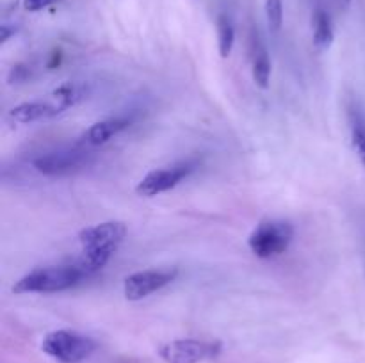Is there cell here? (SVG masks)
Returning <instances> with one entry per match:
<instances>
[{
  "label": "cell",
  "mask_w": 365,
  "mask_h": 363,
  "mask_svg": "<svg viewBox=\"0 0 365 363\" xmlns=\"http://www.w3.org/2000/svg\"><path fill=\"white\" fill-rule=\"evenodd\" d=\"M125 237H127V226L120 221H106L84 228L78 233V242L82 246V260L78 263L89 274L96 273L107 265Z\"/></svg>",
  "instance_id": "1"
},
{
  "label": "cell",
  "mask_w": 365,
  "mask_h": 363,
  "mask_svg": "<svg viewBox=\"0 0 365 363\" xmlns=\"http://www.w3.org/2000/svg\"><path fill=\"white\" fill-rule=\"evenodd\" d=\"M89 276L81 263L36 267L13 285L14 294H53L77 287Z\"/></svg>",
  "instance_id": "2"
},
{
  "label": "cell",
  "mask_w": 365,
  "mask_h": 363,
  "mask_svg": "<svg viewBox=\"0 0 365 363\" xmlns=\"http://www.w3.org/2000/svg\"><path fill=\"white\" fill-rule=\"evenodd\" d=\"M294 226L285 219H267L257 224L248 237V248L257 258H274L284 255L292 244Z\"/></svg>",
  "instance_id": "3"
},
{
  "label": "cell",
  "mask_w": 365,
  "mask_h": 363,
  "mask_svg": "<svg viewBox=\"0 0 365 363\" xmlns=\"http://www.w3.org/2000/svg\"><path fill=\"white\" fill-rule=\"evenodd\" d=\"M41 349L59 363H81L96 351V342L77 331L57 330L43 338Z\"/></svg>",
  "instance_id": "4"
},
{
  "label": "cell",
  "mask_w": 365,
  "mask_h": 363,
  "mask_svg": "<svg viewBox=\"0 0 365 363\" xmlns=\"http://www.w3.org/2000/svg\"><path fill=\"white\" fill-rule=\"evenodd\" d=\"M91 160V152L86 148H59L38 155L32 160V166L43 177H64L84 169Z\"/></svg>",
  "instance_id": "5"
},
{
  "label": "cell",
  "mask_w": 365,
  "mask_h": 363,
  "mask_svg": "<svg viewBox=\"0 0 365 363\" xmlns=\"http://www.w3.org/2000/svg\"><path fill=\"white\" fill-rule=\"evenodd\" d=\"M196 167H198L196 160H182V162L171 164V166L157 167V169L148 171L139 180V184L135 185V192L143 198H153V196L163 194L182 184Z\"/></svg>",
  "instance_id": "6"
},
{
  "label": "cell",
  "mask_w": 365,
  "mask_h": 363,
  "mask_svg": "<svg viewBox=\"0 0 365 363\" xmlns=\"http://www.w3.org/2000/svg\"><path fill=\"white\" fill-rule=\"evenodd\" d=\"M221 342L178 338L160 345L159 356L166 363H202L220 356Z\"/></svg>",
  "instance_id": "7"
},
{
  "label": "cell",
  "mask_w": 365,
  "mask_h": 363,
  "mask_svg": "<svg viewBox=\"0 0 365 363\" xmlns=\"http://www.w3.org/2000/svg\"><path fill=\"white\" fill-rule=\"evenodd\" d=\"M178 276L177 267L171 269H146L130 274L123 283V294L128 301H141L153 292L173 283Z\"/></svg>",
  "instance_id": "8"
},
{
  "label": "cell",
  "mask_w": 365,
  "mask_h": 363,
  "mask_svg": "<svg viewBox=\"0 0 365 363\" xmlns=\"http://www.w3.org/2000/svg\"><path fill=\"white\" fill-rule=\"evenodd\" d=\"M132 123V117L127 116H116V117H107V120L96 121L93 123L88 130L82 135V144L84 146H100L106 144L107 141L114 137V135L121 134L127 130Z\"/></svg>",
  "instance_id": "9"
},
{
  "label": "cell",
  "mask_w": 365,
  "mask_h": 363,
  "mask_svg": "<svg viewBox=\"0 0 365 363\" xmlns=\"http://www.w3.org/2000/svg\"><path fill=\"white\" fill-rule=\"evenodd\" d=\"M59 112H63L57 103H48V102H24L14 105L9 110L11 120L16 121L20 125L34 123V121L48 120V117L57 116Z\"/></svg>",
  "instance_id": "10"
},
{
  "label": "cell",
  "mask_w": 365,
  "mask_h": 363,
  "mask_svg": "<svg viewBox=\"0 0 365 363\" xmlns=\"http://www.w3.org/2000/svg\"><path fill=\"white\" fill-rule=\"evenodd\" d=\"M250 57H252V75L255 84L260 89L269 88L271 82V59L267 48L264 46L262 39L259 34L253 32L252 41H250Z\"/></svg>",
  "instance_id": "11"
},
{
  "label": "cell",
  "mask_w": 365,
  "mask_h": 363,
  "mask_svg": "<svg viewBox=\"0 0 365 363\" xmlns=\"http://www.w3.org/2000/svg\"><path fill=\"white\" fill-rule=\"evenodd\" d=\"M312 39L314 46L321 52L330 48L334 45L335 39V28H334V20H331L330 14L324 9H316L312 14Z\"/></svg>",
  "instance_id": "12"
},
{
  "label": "cell",
  "mask_w": 365,
  "mask_h": 363,
  "mask_svg": "<svg viewBox=\"0 0 365 363\" xmlns=\"http://www.w3.org/2000/svg\"><path fill=\"white\" fill-rule=\"evenodd\" d=\"M86 95H88V89H86L84 84H78V82H66V84L59 85V88L53 91L57 105L63 110L73 107L75 103H78L82 98H86Z\"/></svg>",
  "instance_id": "13"
},
{
  "label": "cell",
  "mask_w": 365,
  "mask_h": 363,
  "mask_svg": "<svg viewBox=\"0 0 365 363\" xmlns=\"http://www.w3.org/2000/svg\"><path fill=\"white\" fill-rule=\"evenodd\" d=\"M235 45V28L227 14H220L217 18V48L223 59H228Z\"/></svg>",
  "instance_id": "14"
},
{
  "label": "cell",
  "mask_w": 365,
  "mask_h": 363,
  "mask_svg": "<svg viewBox=\"0 0 365 363\" xmlns=\"http://www.w3.org/2000/svg\"><path fill=\"white\" fill-rule=\"evenodd\" d=\"M351 142L356 157L365 166V117L356 110L351 114Z\"/></svg>",
  "instance_id": "15"
},
{
  "label": "cell",
  "mask_w": 365,
  "mask_h": 363,
  "mask_svg": "<svg viewBox=\"0 0 365 363\" xmlns=\"http://www.w3.org/2000/svg\"><path fill=\"white\" fill-rule=\"evenodd\" d=\"M266 18L267 27L273 34L280 32L284 25V4L282 0H266Z\"/></svg>",
  "instance_id": "16"
},
{
  "label": "cell",
  "mask_w": 365,
  "mask_h": 363,
  "mask_svg": "<svg viewBox=\"0 0 365 363\" xmlns=\"http://www.w3.org/2000/svg\"><path fill=\"white\" fill-rule=\"evenodd\" d=\"M56 2H59V0H24V7L29 13H38V11L53 6Z\"/></svg>",
  "instance_id": "17"
},
{
  "label": "cell",
  "mask_w": 365,
  "mask_h": 363,
  "mask_svg": "<svg viewBox=\"0 0 365 363\" xmlns=\"http://www.w3.org/2000/svg\"><path fill=\"white\" fill-rule=\"evenodd\" d=\"M16 31L18 28L13 27V25H7V23L0 25V45H6V43L16 34Z\"/></svg>",
  "instance_id": "18"
},
{
  "label": "cell",
  "mask_w": 365,
  "mask_h": 363,
  "mask_svg": "<svg viewBox=\"0 0 365 363\" xmlns=\"http://www.w3.org/2000/svg\"><path fill=\"white\" fill-rule=\"evenodd\" d=\"M27 77H29V70H27V68L16 66V68H13V70H11L9 82H11V84H13V80L14 82H21V80H25V78H27Z\"/></svg>",
  "instance_id": "19"
},
{
  "label": "cell",
  "mask_w": 365,
  "mask_h": 363,
  "mask_svg": "<svg viewBox=\"0 0 365 363\" xmlns=\"http://www.w3.org/2000/svg\"><path fill=\"white\" fill-rule=\"evenodd\" d=\"M337 4H339V6L344 7V9H346V7H349V4H351V0H337Z\"/></svg>",
  "instance_id": "20"
}]
</instances>
